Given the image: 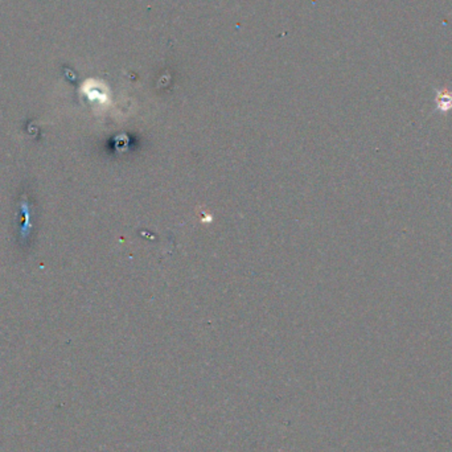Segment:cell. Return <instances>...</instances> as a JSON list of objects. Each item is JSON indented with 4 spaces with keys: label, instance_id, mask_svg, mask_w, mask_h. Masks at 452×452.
<instances>
[{
    "label": "cell",
    "instance_id": "1",
    "mask_svg": "<svg viewBox=\"0 0 452 452\" xmlns=\"http://www.w3.org/2000/svg\"><path fill=\"white\" fill-rule=\"evenodd\" d=\"M435 101H437L438 108L442 112H447L452 108V93L448 90L443 89L438 91Z\"/></svg>",
    "mask_w": 452,
    "mask_h": 452
}]
</instances>
